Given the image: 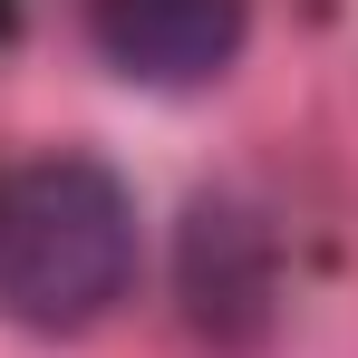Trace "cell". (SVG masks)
Instances as JSON below:
<instances>
[{
    "label": "cell",
    "mask_w": 358,
    "mask_h": 358,
    "mask_svg": "<svg viewBox=\"0 0 358 358\" xmlns=\"http://www.w3.org/2000/svg\"><path fill=\"white\" fill-rule=\"evenodd\" d=\"M136 194L97 155H29L0 175V320L78 339L136 291Z\"/></svg>",
    "instance_id": "1"
},
{
    "label": "cell",
    "mask_w": 358,
    "mask_h": 358,
    "mask_svg": "<svg viewBox=\"0 0 358 358\" xmlns=\"http://www.w3.org/2000/svg\"><path fill=\"white\" fill-rule=\"evenodd\" d=\"M242 242V213L233 203H203L194 213V252H184V271H194V310H203V329H223V339H252L262 329V310H271V281L233 262Z\"/></svg>",
    "instance_id": "3"
},
{
    "label": "cell",
    "mask_w": 358,
    "mask_h": 358,
    "mask_svg": "<svg viewBox=\"0 0 358 358\" xmlns=\"http://www.w3.org/2000/svg\"><path fill=\"white\" fill-rule=\"evenodd\" d=\"M87 39L97 59L136 87H213L252 39V0H87Z\"/></svg>",
    "instance_id": "2"
}]
</instances>
